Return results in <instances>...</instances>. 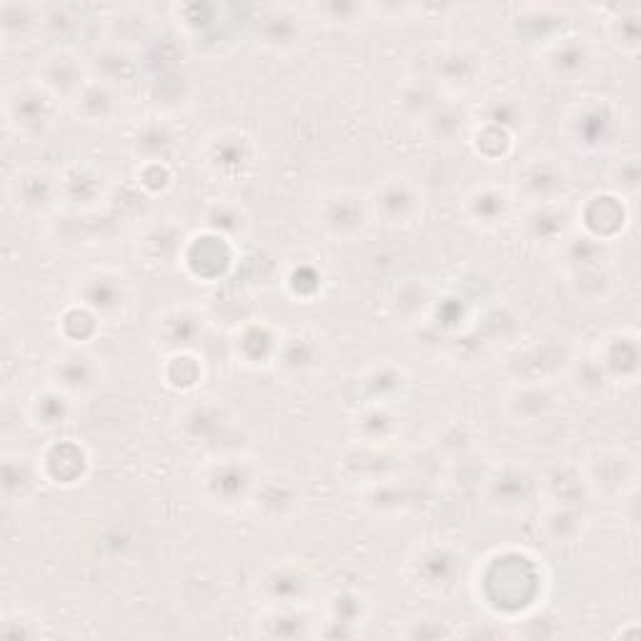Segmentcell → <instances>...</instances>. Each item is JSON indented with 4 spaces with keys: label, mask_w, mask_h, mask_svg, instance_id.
Masks as SVG:
<instances>
[{
    "label": "cell",
    "mask_w": 641,
    "mask_h": 641,
    "mask_svg": "<svg viewBox=\"0 0 641 641\" xmlns=\"http://www.w3.org/2000/svg\"><path fill=\"white\" fill-rule=\"evenodd\" d=\"M479 61L481 58L476 53L466 51V48H456V51L446 53L436 61L434 71L436 78H441V83L446 85H474V78L481 71Z\"/></svg>",
    "instance_id": "cell-8"
},
{
    "label": "cell",
    "mask_w": 641,
    "mask_h": 641,
    "mask_svg": "<svg viewBox=\"0 0 641 641\" xmlns=\"http://www.w3.org/2000/svg\"><path fill=\"white\" fill-rule=\"evenodd\" d=\"M364 206L354 193H334L324 203V226L338 238H348L364 228Z\"/></svg>",
    "instance_id": "cell-6"
},
{
    "label": "cell",
    "mask_w": 641,
    "mask_h": 641,
    "mask_svg": "<svg viewBox=\"0 0 641 641\" xmlns=\"http://www.w3.org/2000/svg\"><path fill=\"white\" fill-rule=\"evenodd\" d=\"M55 95L45 85H16L6 93V113L18 131L38 133L53 123Z\"/></svg>",
    "instance_id": "cell-1"
},
{
    "label": "cell",
    "mask_w": 641,
    "mask_h": 641,
    "mask_svg": "<svg viewBox=\"0 0 641 641\" xmlns=\"http://www.w3.org/2000/svg\"><path fill=\"white\" fill-rule=\"evenodd\" d=\"M569 183L567 169L553 155H537L519 173V189L533 203H553Z\"/></svg>",
    "instance_id": "cell-2"
},
{
    "label": "cell",
    "mask_w": 641,
    "mask_h": 641,
    "mask_svg": "<svg viewBox=\"0 0 641 641\" xmlns=\"http://www.w3.org/2000/svg\"><path fill=\"white\" fill-rule=\"evenodd\" d=\"M541 61L543 71L551 78L574 83L579 75H587L594 58H591V48L581 41V38H564V41H553L547 51H543Z\"/></svg>",
    "instance_id": "cell-4"
},
{
    "label": "cell",
    "mask_w": 641,
    "mask_h": 641,
    "mask_svg": "<svg viewBox=\"0 0 641 641\" xmlns=\"http://www.w3.org/2000/svg\"><path fill=\"white\" fill-rule=\"evenodd\" d=\"M221 143L213 145V153H211V163L216 166L218 171H241L248 163V153H246V141L244 139H218Z\"/></svg>",
    "instance_id": "cell-9"
},
{
    "label": "cell",
    "mask_w": 641,
    "mask_h": 641,
    "mask_svg": "<svg viewBox=\"0 0 641 641\" xmlns=\"http://www.w3.org/2000/svg\"><path fill=\"white\" fill-rule=\"evenodd\" d=\"M569 139L577 149H599L611 143L617 131V115L604 103H587L569 115Z\"/></svg>",
    "instance_id": "cell-3"
},
{
    "label": "cell",
    "mask_w": 641,
    "mask_h": 641,
    "mask_svg": "<svg viewBox=\"0 0 641 641\" xmlns=\"http://www.w3.org/2000/svg\"><path fill=\"white\" fill-rule=\"evenodd\" d=\"M416 191L409 181H388L384 189H378L374 199V208L378 218H386V223H406L416 211Z\"/></svg>",
    "instance_id": "cell-7"
},
{
    "label": "cell",
    "mask_w": 641,
    "mask_h": 641,
    "mask_svg": "<svg viewBox=\"0 0 641 641\" xmlns=\"http://www.w3.org/2000/svg\"><path fill=\"white\" fill-rule=\"evenodd\" d=\"M476 199L484 201V211L471 216L476 223H487V226H494V223H499V218H503V213H507V196H503L501 191H494V189H479L474 193Z\"/></svg>",
    "instance_id": "cell-10"
},
{
    "label": "cell",
    "mask_w": 641,
    "mask_h": 641,
    "mask_svg": "<svg viewBox=\"0 0 641 641\" xmlns=\"http://www.w3.org/2000/svg\"><path fill=\"white\" fill-rule=\"evenodd\" d=\"M41 85H45L53 95H78L85 89L83 71L78 58L68 51H58L45 58L41 71Z\"/></svg>",
    "instance_id": "cell-5"
}]
</instances>
